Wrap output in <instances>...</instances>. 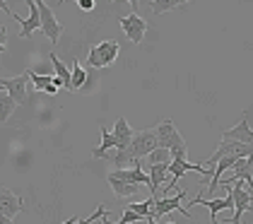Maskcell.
<instances>
[{
  "instance_id": "d4e9b609",
  "label": "cell",
  "mask_w": 253,
  "mask_h": 224,
  "mask_svg": "<svg viewBox=\"0 0 253 224\" xmlns=\"http://www.w3.org/2000/svg\"><path fill=\"white\" fill-rule=\"evenodd\" d=\"M78 7L82 12H89V10H94V0H78Z\"/></svg>"
},
{
  "instance_id": "484cf974",
  "label": "cell",
  "mask_w": 253,
  "mask_h": 224,
  "mask_svg": "<svg viewBox=\"0 0 253 224\" xmlns=\"http://www.w3.org/2000/svg\"><path fill=\"white\" fill-rule=\"evenodd\" d=\"M0 224H12V220H7V217H5V215L0 212Z\"/></svg>"
},
{
  "instance_id": "83f0119b",
  "label": "cell",
  "mask_w": 253,
  "mask_h": 224,
  "mask_svg": "<svg viewBox=\"0 0 253 224\" xmlns=\"http://www.w3.org/2000/svg\"><path fill=\"white\" fill-rule=\"evenodd\" d=\"M0 92H2V90H0Z\"/></svg>"
},
{
  "instance_id": "9a60e30c",
  "label": "cell",
  "mask_w": 253,
  "mask_h": 224,
  "mask_svg": "<svg viewBox=\"0 0 253 224\" xmlns=\"http://www.w3.org/2000/svg\"><path fill=\"white\" fill-rule=\"evenodd\" d=\"M27 77L32 80V87H37L39 92H46V94H56L58 90L53 87V75L48 77V75H39L34 73V68H29L27 70Z\"/></svg>"
},
{
  "instance_id": "30bf717a",
  "label": "cell",
  "mask_w": 253,
  "mask_h": 224,
  "mask_svg": "<svg viewBox=\"0 0 253 224\" xmlns=\"http://www.w3.org/2000/svg\"><path fill=\"white\" fill-rule=\"evenodd\" d=\"M118 24H121L123 34L128 37V41H130V44H140V41L145 39V32H147V22L140 17L137 12H130L128 17H121V19H118Z\"/></svg>"
},
{
  "instance_id": "cb8c5ba5",
  "label": "cell",
  "mask_w": 253,
  "mask_h": 224,
  "mask_svg": "<svg viewBox=\"0 0 253 224\" xmlns=\"http://www.w3.org/2000/svg\"><path fill=\"white\" fill-rule=\"evenodd\" d=\"M5 48H7V29L0 24V53H5Z\"/></svg>"
},
{
  "instance_id": "7c38bea8",
  "label": "cell",
  "mask_w": 253,
  "mask_h": 224,
  "mask_svg": "<svg viewBox=\"0 0 253 224\" xmlns=\"http://www.w3.org/2000/svg\"><path fill=\"white\" fill-rule=\"evenodd\" d=\"M22 210H24V203H22L20 195H15L12 190H7V188H0V212L7 217V220H12L15 215H20Z\"/></svg>"
},
{
  "instance_id": "2e32d148",
  "label": "cell",
  "mask_w": 253,
  "mask_h": 224,
  "mask_svg": "<svg viewBox=\"0 0 253 224\" xmlns=\"http://www.w3.org/2000/svg\"><path fill=\"white\" fill-rule=\"evenodd\" d=\"M51 65H53V73H56V77H58L60 82H63V87L70 92V82H73V75H70V68L60 60L56 53H51Z\"/></svg>"
},
{
  "instance_id": "5bb4252c",
  "label": "cell",
  "mask_w": 253,
  "mask_h": 224,
  "mask_svg": "<svg viewBox=\"0 0 253 224\" xmlns=\"http://www.w3.org/2000/svg\"><path fill=\"white\" fill-rule=\"evenodd\" d=\"M171 164V162H169ZM169 164H152L150 167V193H152V198H159V188H162V183L167 186V176H169Z\"/></svg>"
},
{
  "instance_id": "3957f363",
  "label": "cell",
  "mask_w": 253,
  "mask_h": 224,
  "mask_svg": "<svg viewBox=\"0 0 253 224\" xmlns=\"http://www.w3.org/2000/svg\"><path fill=\"white\" fill-rule=\"evenodd\" d=\"M0 7L10 15V17L15 19V22H20V37L22 39H29L34 32H41V15H39V2H34V0H27V7H29V17L22 19L20 15H15L10 7H7V2H0Z\"/></svg>"
},
{
  "instance_id": "7402d4cb",
  "label": "cell",
  "mask_w": 253,
  "mask_h": 224,
  "mask_svg": "<svg viewBox=\"0 0 253 224\" xmlns=\"http://www.w3.org/2000/svg\"><path fill=\"white\" fill-rule=\"evenodd\" d=\"M147 159H150V164H169V162H171V154H169L167 149L157 147L155 152H152V154L147 157Z\"/></svg>"
},
{
  "instance_id": "8fae6325",
  "label": "cell",
  "mask_w": 253,
  "mask_h": 224,
  "mask_svg": "<svg viewBox=\"0 0 253 224\" xmlns=\"http://www.w3.org/2000/svg\"><path fill=\"white\" fill-rule=\"evenodd\" d=\"M222 140H227V142H241V145H251L253 147V131H251V126H249V121H246V113L239 118V123L234 128L222 133Z\"/></svg>"
},
{
  "instance_id": "52a82bcc",
  "label": "cell",
  "mask_w": 253,
  "mask_h": 224,
  "mask_svg": "<svg viewBox=\"0 0 253 224\" xmlns=\"http://www.w3.org/2000/svg\"><path fill=\"white\" fill-rule=\"evenodd\" d=\"M232 188V195H234V217L227 220L232 224H241V217L246 212H253V193H249L244 188V181H234V183H227Z\"/></svg>"
},
{
  "instance_id": "277c9868",
  "label": "cell",
  "mask_w": 253,
  "mask_h": 224,
  "mask_svg": "<svg viewBox=\"0 0 253 224\" xmlns=\"http://www.w3.org/2000/svg\"><path fill=\"white\" fill-rule=\"evenodd\" d=\"M183 198H186V193H183V190H178V193H176V198H157L155 203H152V215H150V220H147V222L159 224L164 215H169V212H174V210L176 212H181L183 217H188V220H191V212L181 205V200H183Z\"/></svg>"
},
{
  "instance_id": "4316f807",
  "label": "cell",
  "mask_w": 253,
  "mask_h": 224,
  "mask_svg": "<svg viewBox=\"0 0 253 224\" xmlns=\"http://www.w3.org/2000/svg\"><path fill=\"white\" fill-rule=\"evenodd\" d=\"M246 162H249V167H251V174H253V154L249 157V159H246Z\"/></svg>"
},
{
  "instance_id": "44dd1931",
  "label": "cell",
  "mask_w": 253,
  "mask_h": 224,
  "mask_svg": "<svg viewBox=\"0 0 253 224\" xmlns=\"http://www.w3.org/2000/svg\"><path fill=\"white\" fill-rule=\"evenodd\" d=\"M152 203H155V198H147V200H142V203H126V207L133 210L137 217L150 220V215H152Z\"/></svg>"
},
{
  "instance_id": "9c48e42d",
  "label": "cell",
  "mask_w": 253,
  "mask_h": 224,
  "mask_svg": "<svg viewBox=\"0 0 253 224\" xmlns=\"http://www.w3.org/2000/svg\"><path fill=\"white\" fill-rule=\"evenodd\" d=\"M39 15H41V34L56 46L60 34H63V24L53 17V10H51L46 2H39Z\"/></svg>"
},
{
  "instance_id": "d6986e66",
  "label": "cell",
  "mask_w": 253,
  "mask_h": 224,
  "mask_svg": "<svg viewBox=\"0 0 253 224\" xmlns=\"http://www.w3.org/2000/svg\"><path fill=\"white\" fill-rule=\"evenodd\" d=\"M15 109H17L15 99H12L7 92H0V123H5V121L12 116V111H15Z\"/></svg>"
},
{
  "instance_id": "8992f818",
  "label": "cell",
  "mask_w": 253,
  "mask_h": 224,
  "mask_svg": "<svg viewBox=\"0 0 253 224\" xmlns=\"http://www.w3.org/2000/svg\"><path fill=\"white\" fill-rule=\"evenodd\" d=\"M251 154H253L251 145H241V142H227V140H222V142H219V147L212 152V157H208L203 164H210L208 169H214V164H217L219 159H224V157H234V159H249Z\"/></svg>"
},
{
  "instance_id": "5b68a950",
  "label": "cell",
  "mask_w": 253,
  "mask_h": 224,
  "mask_svg": "<svg viewBox=\"0 0 253 224\" xmlns=\"http://www.w3.org/2000/svg\"><path fill=\"white\" fill-rule=\"evenodd\" d=\"M121 53V46H118V41H101L97 46H92L89 48V58H87V63H89V68H106V65H111L114 60L118 58Z\"/></svg>"
},
{
  "instance_id": "6da1fadb",
  "label": "cell",
  "mask_w": 253,
  "mask_h": 224,
  "mask_svg": "<svg viewBox=\"0 0 253 224\" xmlns=\"http://www.w3.org/2000/svg\"><path fill=\"white\" fill-rule=\"evenodd\" d=\"M157 133V147L167 149L171 154V159H186L188 157V145L181 137V133L176 131V126L171 121H164L155 128Z\"/></svg>"
},
{
  "instance_id": "ac0fdd59",
  "label": "cell",
  "mask_w": 253,
  "mask_h": 224,
  "mask_svg": "<svg viewBox=\"0 0 253 224\" xmlns=\"http://www.w3.org/2000/svg\"><path fill=\"white\" fill-rule=\"evenodd\" d=\"M145 7H150V12L152 15H162V12H167V10H176V7H181V2H176V0H150V2H142Z\"/></svg>"
},
{
  "instance_id": "ba28073f",
  "label": "cell",
  "mask_w": 253,
  "mask_h": 224,
  "mask_svg": "<svg viewBox=\"0 0 253 224\" xmlns=\"http://www.w3.org/2000/svg\"><path fill=\"white\" fill-rule=\"evenodd\" d=\"M27 80H29L27 73L15 75V77H0V90L5 87L7 94L15 99V104L20 106V104H24V101L29 99V82H27Z\"/></svg>"
},
{
  "instance_id": "7a4b0ae2",
  "label": "cell",
  "mask_w": 253,
  "mask_h": 224,
  "mask_svg": "<svg viewBox=\"0 0 253 224\" xmlns=\"http://www.w3.org/2000/svg\"><path fill=\"white\" fill-rule=\"evenodd\" d=\"M106 181H109L111 190L116 193V198H121V200L137 195L140 188H142V186H137L135 183L130 169H116V171H109V174H106Z\"/></svg>"
},
{
  "instance_id": "4fadbf2b",
  "label": "cell",
  "mask_w": 253,
  "mask_h": 224,
  "mask_svg": "<svg viewBox=\"0 0 253 224\" xmlns=\"http://www.w3.org/2000/svg\"><path fill=\"white\" fill-rule=\"evenodd\" d=\"M111 135H114V140H116V152H126V149L130 147L133 137H135V133H133V128L128 126L126 118H118Z\"/></svg>"
},
{
  "instance_id": "e0dca14e",
  "label": "cell",
  "mask_w": 253,
  "mask_h": 224,
  "mask_svg": "<svg viewBox=\"0 0 253 224\" xmlns=\"http://www.w3.org/2000/svg\"><path fill=\"white\" fill-rule=\"evenodd\" d=\"M109 149H116V140H114V135L106 131V128H101V145H99L92 154H94V157H99V159H104Z\"/></svg>"
},
{
  "instance_id": "603a6c76",
  "label": "cell",
  "mask_w": 253,
  "mask_h": 224,
  "mask_svg": "<svg viewBox=\"0 0 253 224\" xmlns=\"http://www.w3.org/2000/svg\"><path fill=\"white\" fill-rule=\"evenodd\" d=\"M135 222H142V217H137L133 210H128V207H126V212H123V217H121V222L118 224H135Z\"/></svg>"
},
{
  "instance_id": "ffe728a7",
  "label": "cell",
  "mask_w": 253,
  "mask_h": 224,
  "mask_svg": "<svg viewBox=\"0 0 253 224\" xmlns=\"http://www.w3.org/2000/svg\"><path fill=\"white\" fill-rule=\"evenodd\" d=\"M70 75H73L70 92H78L80 87H84V82H87V70L80 65V60H75V63H73V70H70Z\"/></svg>"
}]
</instances>
